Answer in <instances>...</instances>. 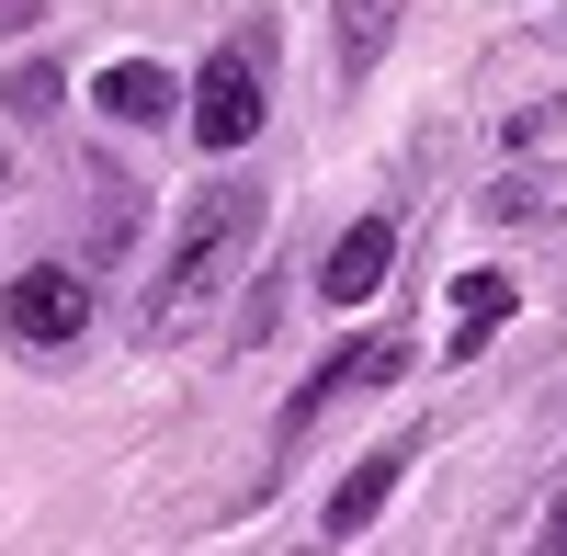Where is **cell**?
<instances>
[{"mask_svg":"<svg viewBox=\"0 0 567 556\" xmlns=\"http://www.w3.org/2000/svg\"><path fill=\"white\" fill-rule=\"evenodd\" d=\"M250 239H261V194L250 182H205V194L171 216V261H159V296H148V330H194Z\"/></svg>","mask_w":567,"mask_h":556,"instance_id":"cell-1","label":"cell"},{"mask_svg":"<svg viewBox=\"0 0 567 556\" xmlns=\"http://www.w3.org/2000/svg\"><path fill=\"white\" fill-rule=\"evenodd\" d=\"M272 114V23H239V34H216V58L194 69V91H182V125H194V148H250Z\"/></svg>","mask_w":567,"mask_h":556,"instance_id":"cell-2","label":"cell"},{"mask_svg":"<svg viewBox=\"0 0 567 556\" xmlns=\"http://www.w3.org/2000/svg\"><path fill=\"white\" fill-rule=\"evenodd\" d=\"M0 330H12L23 352H69L91 330V285H80L69 261H23L12 285H0Z\"/></svg>","mask_w":567,"mask_h":556,"instance_id":"cell-3","label":"cell"},{"mask_svg":"<svg viewBox=\"0 0 567 556\" xmlns=\"http://www.w3.org/2000/svg\"><path fill=\"white\" fill-rule=\"evenodd\" d=\"M386 375H409V341H398V330H363V341H341V352H329V363H318V375H307L296 398H284V432H307L329 398H352V387H386Z\"/></svg>","mask_w":567,"mask_h":556,"instance_id":"cell-4","label":"cell"},{"mask_svg":"<svg viewBox=\"0 0 567 556\" xmlns=\"http://www.w3.org/2000/svg\"><path fill=\"white\" fill-rule=\"evenodd\" d=\"M386 261H398V216H352L341 239H329V261H318V296H329V307L386 296Z\"/></svg>","mask_w":567,"mask_h":556,"instance_id":"cell-5","label":"cell"},{"mask_svg":"<svg viewBox=\"0 0 567 556\" xmlns=\"http://www.w3.org/2000/svg\"><path fill=\"white\" fill-rule=\"evenodd\" d=\"M398 12H409V0H329V58H341V80H374V69H386Z\"/></svg>","mask_w":567,"mask_h":556,"instance_id":"cell-6","label":"cell"},{"mask_svg":"<svg viewBox=\"0 0 567 556\" xmlns=\"http://www.w3.org/2000/svg\"><path fill=\"white\" fill-rule=\"evenodd\" d=\"M398 477H409V443H386V454H363V466H352L341 488H329V534L352 545V534H363L374 512H386V488H398Z\"/></svg>","mask_w":567,"mask_h":556,"instance_id":"cell-7","label":"cell"},{"mask_svg":"<svg viewBox=\"0 0 567 556\" xmlns=\"http://www.w3.org/2000/svg\"><path fill=\"white\" fill-rule=\"evenodd\" d=\"M171 103H182V91H171L159 58H114V69H103V114H114V125H171Z\"/></svg>","mask_w":567,"mask_h":556,"instance_id":"cell-8","label":"cell"},{"mask_svg":"<svg viewBox=\"0 0 567 556\" xmlns=\"http://www.w3.org/2000/svg\"><path fill=\"white\" fill-rule=\"evenodd\" d=\"M511 307H523V285H511V272H465V285H454V352H488Z\"/></svg>","mask_w":567,"mask_h":556,"instance_id":"cell-9","label":"cell"},{"mask_svg":"<svg viewBox=\"0 0 567 556\" xmlns=\"http://www.w3.org/2000/svg\"><path fill=\"white\" fill-rule=\"evenodd\" d=\"M488 216H499V227H523V216H567V182H556V171H511V182H488Z\"/></svg>","mask_w":567,"mask_h":556,"instance_id":"cell-10","label":"cell"},{"mask_svg":"<svg viewBox=\"0 0 567 556\" xmlns=\"http://www.w3.org/2000/svg\"><path fill=\"white\" fill-rule=\"evenodd\" d=\"M12 114H23V125L58 114V69H45V58H34V69H12Z\"/></svg>","mask_w":567,"mask_h":556,"instance_id":"cell-11","label":"cell"},{"mask_svg":"<svg viewBox=\"0 0 567 556\" xmlns=\"http://www.w3.org/2000/svg\"><path fill=\"white\" fill-rule=\"evenodd\" d=\"M534 556H567V488L545 500V534H534Z\"/></svg>","mask_w":567,"mask_h":556,"instance_id":"cell-12","label":"cell"},{"mask_svg":"<svg viewBox=\"0 0 567 556\" xmlns=\"http://www.w3.org/2000/svg\"><path fill=\"white\" fill-rule=\"evenodd\" d=\"M0 182H12V171H0Z\"/></svg>","mask_w":567,"mask_h":556,"instance_id":"cell-13","label":"cell"}]
</instances>
